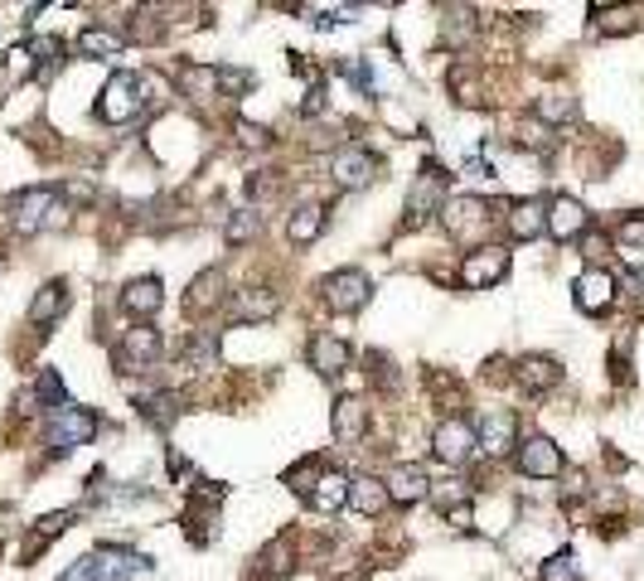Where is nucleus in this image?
I'll list each match as a JSON object with an SVG mask.
<instances>
[{"label":"nucleus","instance_id":"f257e3e1","mask_svg":"<svg viewBox=\"0 0 644 581\" xmlns=\"http://www.w3.org/2000/svg\"><path fill=\"white\" fill-rule=\"evenodd\" d=\"M6 213H10V228H15L20 238H34L40 228H64V218H68V209L58 204V194L48 189V185H34V189L10 194Z\"/></svg>","mask_w":644,"mask_h":581},{"label":"nucleus","instance_id":"f03ea898","mask_svg":"<svg viewBox=\"0 0 644 581\" xmlns=\"http://www.w3.org/2000/svg\"><path fill=\"white\" fill-rule=\"evenodd\" d=\"M97 436V417L88 407H58V412H48V427H44V446L54 456H68V451H78V446H88Z\"/></svg>","mask_w":644,"mask_h":581},{"label":"nucleus","instance_id":"7ed1b4c3","mask_svg":"<svg viewBox=\"0 0 644 581\" xmlns=\"http://www.w3.org/2000/svg\"><path fill=\"white\" fill-rule=\"evenodd\" d=\"M141 92H145V78H137V73H112L102 97H97V117H102L107 127H121V121L141 117V107H145Z\"/></svg>","mask_w":644,"mask_h":581},{"label":"nucleus","instance_id":"20e7f679","mask_svg":"<svg viewBox=\"0 0 644 581\" xmlns=\"http://www.w3.org/2000/svg\"><path fill=\"white\" fill-rule=\"evenodd\" d=\"M446 194H451V179H446L441 165H422L412 175V189H407V223L422 228L432 213L446 209Z\"/></svg>","mask_w":644,"mask_h":581},{"label":"nucleus","instance_id":"39448f33","mask_svg":"<svg viewBox=\"0 0 644 581\" xmlns=\"http://www.w3.org/2000/svg\"><path fill=\"white\" fill-rule=\"evenodd\" d=\"M509 272V252L500 248V242H480L476 252H466V262H460V286L470 290H490L500 286Z\"/></svg>","mask_w":644,"mask_h":581},{"label":"nucleus","instance_id":"423d86ee","mask_svg":"<svg viewBox=\"0 0 644 581\" xmlns=\"http://www.w3.org/2000/svg\"><path fill=\"white\" fill-rule=\"evenodd\" d=\"M432 451L441 456L451 470H460L470 456L480 451V441H476V427H470L466 417H446L441 427H436V436H432Z\"/></svg>","mask_w":644,"mask_h":581},{"label":"nucleus","instance_id":"0eeeda50","mask_svg":"<svg viewBox=\"0 0 644 581\" xmlns=\"http://www.w3.org/2000/svg\"><path fill=\"white\" fill-rule=\"evenodd\" d=\"M476 441H480V451L490 456V460L509 456V451H514V446H519V417H514V412H509V407H484Z\"/></svg>","mask_w":644,"mask_h":581},{"label":"nucleus","instance_id":"6e6552de","mask_svg":"<svg viewBox=\"0 0 644 581\" xmlns=\"http://www.w3.org/2000/svg\"><path fill=\"white\" fill-rule=\"evenodd\" d=\"M330 179L339 189H363L379 179V161H373V151H363V145H345L330 161Z\"/></svg>","mask_w":644,"mask_h":581},{"label":"nucleus","instance_id":"1a4fd4ad","mask_svg":"<svg viewBox=\"0 0 644 581\" xmlns=\"http://www.w3.org/2000/svg\"><path fill=\"white\" fill-rule=\"evenodd\" d=\"M373 296V282L363 272H335V276H325V300H330V310L335 315H354V310H363V300Z\"/></svg>","mask_w":644,"mask_h":581},{"label":"nucleus","instance_id":"9d476101","mask_svg":"<svg viewBox=\"0 0 644 581\" xmlns=\"http://www.w3.org/2000/svg\"><path fill=\"white\" fill-rule=\"evenodd\" d=\"M572 300L581 315H605L615 306V276L605 272V266H587L572 286Z\"/></svg>","mask_w":644,"mask_h":581},{"label":"nucleus","instance_id":"9b49d317","mask_svg":"<svg viewBox=\"0 0 644 581\" xmlns=\"http://www.w3.org/2000/svg\"><path fill=\"white\" fill-rule=\"evenodd\" d=\"M519 470H524L528 480H557L563 475V451H557V441H548V436L519 441Z\"/></svg>","mask_w":644,"mask_h":581},{"label":"nucleus","instance_id":"f8f14e48","mask_svg":"<svg viewBox=\"0 0 644 581\" xmlns=\"http://www.w3.org/2000/svg\"><path fill=\"white\" fill-rule=\"evenodd\" d=\"M441 213H446V228H451V238H460V242H470L484 223H490V204H484L480 194H460V199H446Z\"/></svg>","mask_w":644,"mask_h":581},{"label":"nucleus","instance_id":"ddd939ff","mask_svg":"<svg viewBox=\"0 0 644 581\" xmlns=\"http://www.w3.org/2000/svg\"><path fill=\"white\" fill-rule=\"evenodd\" d=\"M161 359V330H151V325H131L127 335H121V349H117V363L121 369H145V363Z\"/></svg>","mask_w":644,"mask_h":581},{"label":"nucleus","instance_id":"4468645a","mask_svg":"<svg viewBox=\"0 0 644 581\" xmlns=\"http://www.w3.org/2000/svg\"><path fill=\"white\" fill-rule=\"evenodd\" d=\"M587 209H581V199H572V194H557V199L548 204V233L557 242H577L581 233H587Z\"/></svg>","mask_w":644,"mask_h":581},{"label":"nucleus","instance_id":"2eb2a0df","mask_svg":"<svg viewBox=\"0 0 644 581\" xmlns=\"http://www.w3.org/2000/svg\"><path fill=\"white\" fill-rule=\"evenodd\" d=\"M504 223H509V233H514L519 242L543 238L548 233V204L543 199H514L509 204V213H504Z\"/></svg>","mask_w":644,"mask_h":581},{"label":"nucleus","instance_id":"dca6fc26","mask_svg":"<svg viewBox=\"0 0 644 581\" xmlns=\"http://www.w3.org/2000/svg\"><path fill=\"white\" fill-rule=\"evenodd\" d=\"M161 306H165V290L155 276H137V282H127V290H121V310H127L131 320H151Z\"/></svg>","mask_w":644,"mask_h":581},{"label":"nucleus","instance_id":"f3484780","mask_svg":"<svg viewBox=\"0 0 644 581\" xmlns=\"http://www.w3.org/2000/svg\"><path fill=\"white\" fill-rule=\"evenodd\" d=\"M514 379H519V387H528L533 397H543V393H553V387L563 383V369H557V359H548V354H524Z\"/></svg>","mask_w":644,"mask_h":581},{"label":"nucleus","instance_id":"a211bd4d","mask_svg":"<svg viewBox=\"0 0 644 581\" xmlns=\"http://www.w3.org/2000/svg\"><path fill=\"white\" fill-rule=\"evenodd\" d=\"M282 310V296L276 290H266V286H252V290H238L233 296V320L238 325H248V320H272V315Z\"/></svg>","mask_w":644,"mask_h":581},{"label":"nucleus","instance_id":"6ab92c4d","mask_svg":"<svg viewBox=\"0 0 644 581\" xmlns=\"http://www.w3.org/2000/svg\"><path fill=\"white\" fill-rule=\"evenodd\" d=\"M388 504H393V500H388V484L383 480H373V475H354V480H349V508H354L359 518H379Z\"/></svg>","mask_w":644,"mask_h":581},{"label":"nucleus","instance_id":"aec40b11","mask_svg":"<svg viewBox=\"0 0 644 581\" xmlns=\"http://www.w3.org/2000/svg\"><path fill=\"white\" fill-rule=\"evenodd\" d=\"M310 369L325 373V379H339V373L349 369V344L335 335H315L310 339Z\"/></svg>","mask_w":644,"mask_h":581},{"label":"nucleus","instance_id":"412c9836","mask_svg":"<svg viewBox=\"0 0 644 581\" xmlns=\"http://www.w3.org/2000/svg\"><path fill=\"white\" fill-rule=\"evenodd\" d=\"M383 484H388V500H393V504H422L432 494V480L422 475L417 465H397Z\"/></svg>","mask_w":644,"mask_h":581},{"label":"nucleus","instance_id":"4be33fe9","mask_svg":"<svg viewBox=\"0 0 644 581\" xmlns=\"http://www.w3.org/2000/svg\"><path fill=\"white\" fill-rule=\"evenodd\" d=\"M330 421H335V436H339V441H345V446H359L363 431H369V407H363L359 397H339Z\"/></svg>","mask_w":644,"mask_h":581},{"label":"nucleus","instance_id":"5701e85b","mask_svg":"<svg viewBox=\"0 0 644 581\" xmlns=\"http://www.w3.org/2000/svg\"><path fill=\"white\" fill-rule=\"evenodd\" d=\"M310 508H320V514H339V508H349V475L345 470H325V475L315 480Z\"/></svg>","mask_w":644,"mask_h":581},{"label":"nucleus","instance_id":"b1692460","mask_svg":"<svg viewBox=\"0 0 644 581\" xmlns=\"http://www.w3.org/2000/svg\"><path fill=\"white\" fill-rule=\"evenodd\" d=\"M175 83L185 88L189 102H214V97H218V73H214V64H179L175 68Z\"/></svg>","mask_w":644,"mask_h":581},{"label":"nucleus","instance_id":"393cba45","mask_svg":"<svg viewBox=\"0 0 644 581\" xmlns=\"http://www.w3.org/2000/svg\"><path fill=\"white\" fill-rule=\"evenodd\" d=\"M64 310H68V286L64 282H48V286H40V296L30 300V325H40V330H44V325H54Z\"/></svg>","mask_w":644,"mask_h":581},{"label":"nucleus","instance_id":"a878e982","mask_svg":"<svg viewBox=\"0 0 644 581\" xmlns=\"http://www.w3.org/2000/svg\"><path fill=\"white\" fill-rule=\"evenodd\" d=\"M73 518H78V514H73V508H64V514H44L40 518V524H34V533H30V542H24V562H34V557H40L44 548H48V542H54L58 538V533H68V524H73Z\"/></svg>","mask_w":644,"mask_h":581},{"label":"nucleus","instance_id":"bb28decb","mask_svg":"<svg viewBox=\"0 0 644 581\" xmlns=\"http://www.w3.org/2000/svg\"><path fill=\"white\" fill-rule=\"evenodd\" d=\"M320 228H325V209H320V204H301V209L291 213V223H286V238L296 242V248H310V242L320 238Z\"/></svg>","mask_w":644,"mask_h":581},{"label":"nucleus","instance_id":"cd10ccee","mask_svg":"<svg viewBox=\"0 0 644 581\" xmlns=\"http://www.w3.org/2000/svg\"><path fill=\"white\" fill-rule=\"evenodd\" d=\"M218 296H223V272H218V266H209V272H199V276H194V286H189L185 306H189V315H199V310L218 306Z\"/></svg>","mask_w":644,"mask_h":581},{"label":"nucleus","instance_id":"c85d7f7f","mask_svg":"<svg viewBox=\"0 0 644 581\" xmlns=\"http://www.w3.org/2000/svg\"><path fill=\"white\" fill-rule=\"evenodd\" d=\"M262 233V213L258 209H238L233 218H228V228H223V242L228 248H242V242H252Z\"/></svg>","mask_w":644,"mask_h":581},{"label":"nucleus","instance_id":"c756f323","mask_svg":"<svg viewBox=\"0 0 644 581\" xmlns=\"http://www.w3.org/2000/svg\"><path fill=\"white\" fill-rule=\"evenodd\" d=\"M78 48L88 58H112V54H121V34L117 30H97V24H92V30L78 34Z\"/></svg>","mask_w":644,"mask_h":581},{"label":"nucleus","instance_id":"7c9ffc66","mask_svg":"<svg viewBox=\"0 0 644 581\" xmlns=\"http://www.w3.org/2000/svg\"><path fill=\"white\" fill-rule=\"evenodd\" d=\"M34 73V58H30V48H10L6 54V64H0V92L6 88H15V83H24Z\"/></svg>","mask_w":644,"mask_h":581},{"label":"nucleus","instance_id":"2f4dec72","mask_svg":"<svg viewBox=\"0 0 644 581\" xmlns=\"http://www.w3.org/2000/svg\"><path fill=\"white\" fill-rule=\"evenodd\" d=\"M572 112H577V107H572V97H567V92H543L538 102H533V117H538V121H567Z\"/></svg>","mask_w":644,"mask_h":581},{"label":"nucleus","instance_id":"473e14b6","mask_svg":"<svg viewBox=\"0 0 644 581\" xmlns=\"http://www.w3.org/2000/svg\"><path fill=\"white\" fill-rule=\"evenodd\" d=\"M325 470H330V465H325V456H306L296 470H291V490H296V494H306V500H310L315 480H320Z\"/></svg>","mask_w":644,"mask_h":581},{"label":"nucleus","instance_id":"72a5a7b5","mask_svg":"<svg viewBox=\"0 0 644 581\" xmlns=\"http://www.w3.org/2000/svg\"><path fill=\"white\" fill-rule=\"evenodd\" d=\"M451 92H456L460 107H480V102H484V88H480V78H476L470 68H456V73H451Z\"/></svg>","mask_w":644,"mask_h":581},{"label":"nucleus","instance_id":"f704fd0d","mask_svg":"<svg viewBox=\"0 0 644 581\" xmlns=\"http://www.w3.org/2000/svg\"><path fill=\"white\" fill-rule=\"evenodd\" d=\"M30 397H40L48 412H58V407H64V379H58L54 369H44L40 379H34V393H30Z\"/></svg>","mask_w":644,"mask_h":581},{"label":"nucleus","instance_id":"c9c22d12","mask_svg":"<svg viewBox=\"0 0 644 581\" xmlns=\"http://www.w3.org/2000/svg\"><path fill=\"white\" fill-rule=\"evenodd\" d=\"M543 581H581V567L572 552H553L548 562H543Z\"/></svg>","mask_w":644,"mask_h":581},{"label":"nucleus","instance_id":"e433bc0d","mask_svg":"<svg viewBox=\"0 0 644 581\" xmlns=\"http://www.w3.org/2000/svg\"><path fill=\"white\" fill-rule=\"evenodd\" d=\"M214 73H218V88H223V92H248L252 88V73L248 68H228V64H214Z\"/></svg>","mask_w":644,"mask_h":581},{"label":"nucleus","instance_id":"4c0bfd02","mask_svg":"<svg viewBox=\"0 0 644 581\" xmlns=\"http://www.w3.org/2000/svg\"><path fill=\"white\" fill-rule=\"evenodd\" d=\"M441 518H446V524H451L456 533H470V528H476V504H470V500L446 504V508H441Z\"/></svg>","mask_w":644,"mask_h":581},{"label":"nucleus","instance_id":"58836bf2","mask_svg":"<svg viewBox=\"0 0 644 581\" xmlns=\"http://www.w3.org/2000/svg\"><path fill=\"white\" fill-rule=\"evenodd\" d=\"M591 15L601 20V30L621 34V30H630V24H635V15H640V10H591Z\"/></svg>","mask_w":644,"mask_h":581},{"label":"nucleus","instance_id":"ea45409f","mask_svg":"<svg viewBox=\"0 0 644 581\" xmlns=\"http://www.w3.org/2000/svg\"><path fill=\"white\" fill-rule=\"evenodd\" d=\"M238 136H242V145H266V131L252 127V121H238Z\"/></svg>","mask_w":644,"mask_h":581}]
</instances>
